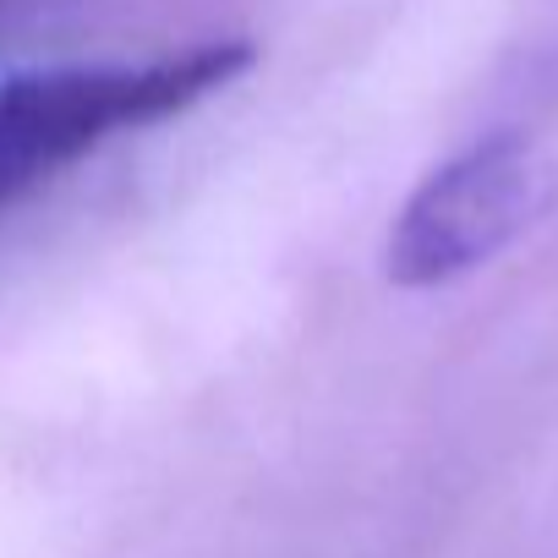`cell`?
<instances>
[{"label": "cell", "mask_w": 558, "mask_h": 558, "mask_svg": "<svg viewBox=\"0 0 558 558\" xmlns=\"http://www.w3.org/2000/svg\"><path fill=\"white\" fill-rule=\"evenodd\" d=\"M257 50L214 39L148 61H66L0 77V214H12L45 181L105 148L110 137L159 126L230 88Z\"/></svg>", "instance_id": "cell-1"}, {"label": "cell", "mask_w": 558, "mask_h": 558, "mask_svg": "<svg viewBox=\"0 0 558 558\" xmlns=\"http://www.w3.org/2000/svg\"><path fill=\"white\" fill-rule=\"evenodd\" d=\"M558 203V137L542 126H493L444 159L395 214L384 274L400 291H433L498 257Z\"/></svg>", "instance_id": "cell-2"}, {"label": "cell", "mask_w": 558, "mask_h": 558, "mask_svg": "<svg viewBox=\"0 0 558 558\" xmlns=\"http://www.w3.org/2000/svg\"><path fill=\"white\" fill-rule=\"evenodd\" d=\"M0 7H7V0H0Z\"/></svg>", "instance_id": "cell-3"}]
</instances>
